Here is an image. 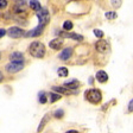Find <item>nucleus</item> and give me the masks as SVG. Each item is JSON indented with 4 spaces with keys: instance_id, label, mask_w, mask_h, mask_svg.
Returning a JSON list of instances; mask_svg holds the SVG:
<instances>
[{
    "instance_id": "f257e3e1",
    "label": "nucleus",
    "mask_w": 133,
    "mask_h": 133,
    "mask_svg": "<svg viewBox=\"0 0 133 133\" xmlns=\"http://www.w3.org/2000/svg\"><path fill=\"white\" fill-rule=\"evenodd\" d=\"M29 52L35 58H43L45 56V46L41 42H32L29 46Z\"/></svg>"
},
{
    "instance_id": "423d86ee",
    "label": "nucleus",
    "mask_w": 133,
    "mask_h": 133,
    "mask_svg": "<svg viewBox=\"0 0 133 133\" xmlns=\"http://www.w3.org/2000/svg\"><path fill=\"white\" fill-rule=\"evenodd\" d=\"M7 35L11 38H20V37L24 35V32H23V30L20 28H17V26H12V28H10L8 29V31H7Z\"/></svg>"
},
{
    "instance_id": "5701e85b",
    "label": "nucleus",
    "mask_w": 133,
    "mask_h": 133,
    "mask_svg": "<svg viewBox=\"0 0 133 133\" xmlns=\"http://www.w3.org/2000/svg\"><path fill=\"white\" fill-rule=\"evenodd\" d=\"M38 96H39V102H41V103H45V102H46V96H45L44 91H41Z\"/></svg>"
},
{
    "instance_id": "a878e982",
    "label": "nucleus",
    "mask_w": 133,
    "mask_h": 133,
    "mask_svg": "<svg viewBox=\"0 0 133 133\" xmlns=\"http://www.w3.org/2000/svg\"><path fill=\"white\" fill-rule=\"evenodd\" d=\"M6 5H7V1H6V0H1V1H0V7L1 8L6 7Z\"/></svg>"
},
{
    "instance_id": "7ed1b4c3",
    "label": "nucleus",
    "mask_w": 133,
    "mask_h": 133,
    "mask_svg": "<svg viewBox=\"0 0 133 133\" xmlns=\"http://www.w3.org/2000/svg\"><path fill=\"white\" fill-rule=\"evenodd\" d=\"M24 68V64L23 63H17V62H10L5 65V69L7 72L10 74H16V72L20 71V70Z\"/></svg>"
},
{
    "instance_id": "6ab92c4d",
    "label": "nucleus",
    "mask_w": 133,
    "mask_h": 133,
    "mask_svg": "<svg viewBox=\"0 0 133 133\" xmlns=\"http://www.w3.org/2000/svg\"><path fill=\"white\" fill-rule=\"evenodd\" d=\"M49 97H50V102L52 103V102H56V101H58V100L61 99V95L56 94V93H50Z\"/></svg>"
},
{
    "instance_id": "4be33fe9",
    "label": "nucleus",
    "mask_w": 133,
    "mask_h": 133,
    "mask_svg": "<svg viewBox=\"0 0 133 133\" xmlns=\"http://www.w3.org/2000/svg\"><path fill=\"white\" fill-rule=\"evenodd\" d=\"M64 115V111L63 109H56L55 113H54V116L55 118H57V119H62Z\"/></svg>"
},
{
    "instance_id": "a211bd4d",
    "label": "nucleus",
    "mask_w": 133,
    "mask_h": 133,
    "mask_svg": "<svg viewBox=\"0 0 133 133\" xmlns=\"http://www.w3.org/2000/svg\"><path fill=\"white\" fill-rule=\"evenodd\" d=\"M52 89L57 93H63V94H70V90L68 88H63V87H52Z\"/></svg>"
},
{
    "instance_id": "b1692460",
    "label": "nucleus",
    "mask_w": 133,
    "mask_h": 133,
    "mask_svg": "<svg viewBox=\"0 0 133 133\" xmlns=\"http://www.w3.org/2000/svg\"><path fill=\"white\" fill-rule=\"evenodd\" d=\"M94 35L100 39H102V37H103V32L101 30H97V29H95L94 30Z\"/></svg>"
},
{
    "instance_id": "39448f33",
    "label": "nucleus",
    "mask_w": 133,
    "mask_h": 133,
    "mask_svg": "<svg viewBox=\"0 0 133 133\" xmlns=\"http://www.w3.org/2000/svg\"><path fill=\"white\" fill-rule=\"evenodd\" d=\"M37 17H38V19H39V24L44 25V26L50 20V14H49V12H48V10H45V8H43L41 12H38Z\"/></svg>"
},
{
    "instance_id": "412c9836",
    "label": "nucleus",
    "mask_w": 133,
    "mask_h": 133,
    "mask_svg": "<svg viewBox=\"0 0 133 133\" xmlns=\"http://www.w3.org/2000/svg\"><path fill=\"white\" fill-rule=\"evenodd\" d=\"M63 29L65 31H70L72 29V23L70 22V20H65V22L63 23Z\"/></svg>"
},
{
    "instance_id": "cd10ccee",
    "label": "nucleus",
    "mask_w": 133,
    "mask_h": 133,
    "mask_svg": "<svg viewBox=\"0 0 133 133\" xmlns=\"http://www.w3.org/2000/svg\"><path fill=\"white\" fill-rule=\"evenodd\" d=\"M65 133H78L77 131H75V130H70V131H66Z\"/></svg>"
},
{
    "instance_id": "2eb2a0df",
    "label": "nucleus",
    "mask_w": 133,
    "mask_h": 133,
    "mask_svg": "<svg viewBox=\"0 0 133 133\" xmlns=\"http://www.w3.org/2000/svg\"><path fill=\"white\" fill-rule=\"evenodd\" d=\"M64 36L68 37V38L75 39V41H77V42H82L83 41V36L82 35H77V33H65Z\"/></svg>"
},
{
    "instance_id": "f03ea898",
    "label": "nucleus",
    "mask_w": 133,
    "mask_h": 133,
    "mask_svg": "<svg viewBox=\"0 0 133 133\" xmlns=\"http://www.w3.org/2000/svg\"><path fill=\"white\" fill-rule=\"evenodd\" d=\"M86 99L88 100L89 102L94 103V105H97V103L101 102L102 100V94L101 91L97 90V89H89V90L86 91Z\"/></svg>"
},
{
    "instance_id": "6e6552de",
    "label": "nucleus",
    "mask_w": 133,
    "mask_h": 133,
    "mask_svg": "<svg viewBox=\"0 0 133 133\" xmlns=\"http://www.w3.org/2000/svg\"><path fill=\"white\" fill-rule=\"evenodd\" d=\"M8 58L11 59V62H17V63H23V61H24V55H23L22 52L14 51V52L10 54Z\"/></svg>"
},
{
    "instance_id": "9b49d317",
    "label": "nucleus",
    "mask_w": 133,
    "mask_h": 133,
    "mask_svg": "<svg viewBox=\"0 0 133 133\" xmlns=\"http://www.w3.org/2000/svg\"><path fill=\"white\" fill-rule=\"evenodd\" d=\"M62 44H63V41H62V39L55 38V39H52V41L50 42L49 46L51 48L52 50H59V48L62 46Z\"/></svg>"
},
{
    "instance_id": "aec40b11",
    "label": "nucleus",
    "mask_w": 133,
    "mask_h": 133,
    "mask_svg": "<svg viewBox=\"0 0 133 133\" xmlns=\"http://www.w3.org/2000/svg\"><path fill=\"white\" fill-rule=\"evenodd\" d=\"M106 18H107L108 20H114L116 18V12L114 11H109V12H106Z\"/></svg>"
},
{
    "instance_id": "bb28decb",
    "label": "nucleus",
    "mask_w": 133,
    "mask_h": 133,
    "mask_svg": "<svg viewBox=\"0 0 133 133\" xmlns=\"http://www.w3.org/2000/svg\"><path fill=\"white\" fill-rule=\"evenodd\" d=\"M5 33H6V30H4V29H1V30H0V37L3 38V36H4V35H5Z\"/></svg>"
},
{
    "instance_id": "f8f14e48",
    "label": "nucleus",
    "mask_w": 133,
    "mask_h": 133,
    "mask_svg": "<svg viewBox=\"0 0 133 133\" xmlns=\"http://www.w3.org/2000/svg\"><path fill=\"white\" fill-rule=\"evenodd\" d=\"M96 80L99 81V82L101 83H105L108 81V75L106 71H103V70H100V71L96 72Z\"/></svg>"
},
{
    "instance_id": "f3484780",
    "label": "nucleus",
    "mask_w": 133,
    "mask_h": 133,
    "mask_svg": "<svg viewBox=\"0 0 133 133\" xmlns=\"http://www.w3.org/2000/svg\"><path fill=\"white\" fill-rule=\"evenodd\" d=\"M57 74H58V76H61V77H66L69 72H68V69H66V68H64V66H61V68H58Z\"/></svg>"
},
{
    "instance_id": "20e7f679",
    "label": "nucleus",
    "mask_w": 133,
    "mask_h": 133,
    "mask_svg": "<svg viewBox=\"0 0 133 133\" xmlns=\"http://www.w3.org/2000/svg\"><path fill=\"white\" fill-rule=\"evenodd\" d=\"M95 49H96V51H99V52L105 54L109 50V44H108V42L105 41V39H100V41H97L96 43H95Z\"/></svg>"
},
{
    "instance_id": "4468645a",
    "label": "nucleus",
    "mask_w": 133,
    "mask_h": 133,
    "mask_svg": "<svg viewBox=\"0 0 133 133\" xmlns=\"http://www.w3.org/2000/svg\"><path fill=\"white\" fill-rule=\"evenodd\" d=\"M29 5H30V7L32 8L33 11H36L37 13L38 12H41L43 8L41 7V3L39 1H36V0H32V1H29Z\"/></svg>"
},
{
    "instance_id": "9d476101",
    "label": "nucleus",
    "mask_w": 133,
    "mask_h": 133,
    "mask_svg": "<svg viewBox=\"0 0 133 133\" xmlns=\"http://www.w3.org/2000/svg\"><path fill=\"white\" fill-rule=\"evenodd\" d=\"M71 54H72L71 48H66V49H64V50L61 51V54H59V59H62V61H66V59H69L70 58Z\"/></svg>"
},
{
    "instance_id": "dca6fc26",
    "label": "nucleus",
    "mask_w": 133,
    "mask_h": 133,
    "mask_svg": "<svg viewBox=\"0 0 133 133\" xmlns=\"http://www.w3.org/2000/svg\"><path fill=\"white\" fill-rule=\"evenodd\" d=\"M48 120H49V115H44L43 116V119H42V121H41V124H39V126H38V128H37V132H41L43 128H44V126H45V124L48 122Z\"/></svg>"
},
{
    "instance_id": "0eeeda50",
    "label": "nucleus",
    "mask_w": 133,
    "mask_h": 133,
    "mask_svg": "<svg viewBox=\"0 0 133 133\" xmlns=\"http://www.w3.org/2000/svg\"><path fill=\"white\" fill-rule=\"evenodd\" d=\"M43 30H44V25L38 24V26H36L35 29H32V30L28 31V32L25 33V36L26 37H37L43 32Z\"/></svg>"
},
{
    "instance_id": "ddd939ff",
    "label": "nucleus",
    "mask_w": 133,
    "mask_h": 133,
    "mask_svg": "<svg viewBox=\"0 0 133 133\" xmlns=\"http://www.w3.org/2000/svg\"><path fill=\"white\" fill-rule=\"evenodd\" d=\"M64 87H66L68 89H76L80 87V82L77 80H70L64 82Z\"/></svg>"
},
{
    "instance_id": "1a4fd4ad",
    "label": "nucleus",
    "mask_w": 133,
    "mask_h": 133,
    "mask_svg": "<svg viewBox=\"0 0 133 133\" xmlns=\"http://www.w3.org/2000/svg\"><path fill=\"white\" fill-rule=\"evenodd\" d=\"M26 1H17L16 5L13 6V11L16 13H22V12L26 11Z\"/></svg>"
},
{
    "instance_id": "393cba45",
    "label": "nucleus",
    "mask_w": 133,
    "mask_h": 133,
    "mask_svg": "<svg viewBox=\"0 0 133 133\" xmlns=\"http://www.w3.org/2000/svg\"><path fill=\"white\" fill-rule=\"evenodd\" d=\"M128 112H133V100H131L128 103Z\"/></svg>"
}]
</instances>
